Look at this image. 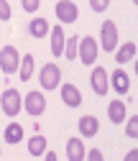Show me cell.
I'll use <instances>...</instances> for the list:
<instances>
[{
	"label": "cell",
	"mask_w": 138,
	"mask_h": 161,
	"mask_svg": "<svg viewBox=\"0 0 138 161\" xmlns=\"http://www.w3.org/2000/svg\"><path fill=\"white\" fill-rule=\"evenodd\" d=\"M77 56L82 59L85 67H95V59H97V44L92 36H85L80 38V44H77Z\"/></svg>",
	"instance_id": "1"
},
{
	"label": "cell",
	"mask_w": 138,
	"mask_h": 161,
	"mask_svg": "<svg viewBox=\"0 0 138 161\" xmlns=\"http://www.w3.org/2000/svg\"><path fill=\"white\" fill-rule=\"evenodd\" d=\"M0 105H3V113L5 115H18L21 113V108H23V97H21V92L18 90H5L3 95H0Z\"/></svg>",
	"instance_id": "2"
},
{
	"label": "cell",
	"mask_w": 138,
	"mask_h": 161,
	"mask_svg": "<svg viewBox=\"0 0 138 161\" xmlns=\"http://www.w3.org/2000/svg\"><path fill=\"white\" fill-rule=\"evenodd\" d=\"M38 82H41L44 90H54L62 85V69H59L54 62L51 64H44L41 67V74H38Z\"/></svg>",
	"instance_id": "3"
},
{
	"label": "cell",
	"mask_w": 138,
	"mask_h": 161,
	"mask_svg": "<svg viewBox=\"0 0 138 161\" xmlns=\"http://www.w3.org/2000/svg\"><path fill=\"white\" fill-rule=\"evenodd\" d=\"M18 64H21V54L15 51V46H3V51H0V69L5 74H13V72H18Z\"/></svg>",
	"instance_id": "4"
},
{
	"label": "cell",
	"mask_w": 138,
	"mask_h": 161,
	"mask_svg": "<svg viewBox=\"0 0 138 161\" xmlns=\"http://www.w3.org/2000/svg\"><path fill=\"white\" fill-rule=\"evenodd\" d=\"M100 44H102L105 51H115V46H118V26H115V21H102Z\"/></svg>",
	"instance_id": "5"
},
{
	"label": "cell",
	"mask_w": 138,
	"mask_h": 161,
	"mask_svg": "<svg viewBox=\"0 0 138 161\" xmlns=\"http://www.w3.org/2000/svg\"><path fill=\"white\" fill-rule=\"evenodd\" d=\"M54 10H56V18L62 23H74L77 18H80V8H77V3H72V0H59Z\"/></svg>",
	"instance_id": "6"
},
{
	"label": "cell",
	"mask_w": 138,
	"mask_h": 161,
	"mask_svg": "<svg viewBox=\"0 0 138 161\" xmlns=\"http://www.w3.org/2000/svg\"><path fill=\"white\" fill-rule=\"evenodd\" d=\"M90 85H92V92H95L97 97H105L108 90H110L108 72H105L102 67H95V72H92V77H90Z\"/></svg>",
	"instance_id": "7"
},
{
	"label": "cell",
	"mask_w": 138,
	"mask_h": 161,
	"mask_svg": "<svg viewBox=\"0 0 138 161\" xmlns=\"http://www.w3.org/2000/svg\"><path fill=\"white\" fill-rule=\"evenodd\" d=\"M23 103H26L23 108H26V113H28L31 118H38V115L46 110V97H44L41 92H28Z\"/></svg>",
	"instance_id": "8"
},
{
	"label": "cell",
	"mask_w": 138,
	"mask_h": 161,
	"mask_svg": "<svg viewBox=\"0 0 138 161\" xmlns=\"http://www.w3.org/2000/svg\"><path fill=\"white\" fill-rule=\"evenodd\" d=\"M62 100H64V105H69V108H80L82 105V92L77 90L74 85H62Z\"/></svg>",
	"instance_id": "9"
},
{
	"label": "cell",
	"mask_w": 138,
	"mask_h": 161,
	"mask_svg": "<svg viewBox=\"0 0 138 161\" xmlns=\"http://www.w3.org/2000/svg\"><path fill=\"white\" fill-rule=\"evenodd\" d=\"M97 130H100V120H97L95 115H82V118H80V133H82L85 138L97 136Z\"/></svg>",
	"instance_id": "10"
},
{
	"label": "cell",
	"mask_w": 138,
	"mask_h": 161,
	"mask_svg": "<svg viewBox=\"0 0 138 161\" xmlns=\"http://www.w3.org/2000/svg\"><path fill=\"white\" fill-rule=\"evenodd\" d=\"M110 87H115V92L125 95V92L130 90V77H128L123 69H115V72H113V77H110Z\"/></svg>",
	"instance_id": "11"
},
{
	"label": "cell",
	"mask_w": 138,
	"mask_h": 161,
	"mask_svg": "<svg viewBox=\"0 0 138 161\" xmlns=\"http://www.w3.org/2000/svg\"><path fill=\"white\" fill-rule=\"evenodd\" d=\"M108 118H110V123H123L125 120V103L123 100H113V103L108 105Z\"/></svg>",
	"instance_id": "12"
},
{
	"label": "cell",
	"mask_w": 138,
	"mask_h": 161,
	"mask_svg": "<svg viewBox=\"0 0 138 161\" xmlns=\"http://www.w3.org/2000/svg\"><path fill=\"white\" fill-rule=\"evenodd\" d=\"M67 158L69 161H82L85 158V143L80 138H69L67 141Z\"/></svg>",
	"instance_id": "13"
},
{
	"label": "cell",
	"mask_w": 138,
	"mask_h": 161,
	"mask_svg": "<svg viewBox=\"0 0 138 161\" xmlns=\"http://www.w3.org/2000/svg\"><path fill=\"white\" fill-rule=\"evenodd\" d=\"M49 31H51V28H49V21H46V18H33V21L28 23V33H31L33 38H44Z\"/></svg>",
	"instance_id": "14"
},
{
	"label": "cell",
	"mask_w": 138,
	"mask_h": 161,
	"mask_svg": "<svg viewBox=\"0 0 138 161\" xmlns=\"http://www.w3.org/2000/svg\"><path fill=\"white\" fill-rule=\"evenodd\" d=\"M133 59H135V41L123 44L120 49H118V54H115V62L118 64H128V62H133Z\"/></svg>",
	"instance_id": "15"
},
{
	"label": "cell",
	"mask_w": 138,
	"mask_h": 161,
	"mask_svg": "<svg viewBox=\"0 0 138 161\" xmlns=\"http://www.w3.org/2000/svg\"><path fill=\"white\" fill-rule=\"evenodd\" d=\"M51 54L54 56H62L64 54V31H62V26H54V33H51Z\"/></svg>",
	"instance_id": "16"
},
{
	"label": "cell",
	"mask_w": 138,
	"mask_h": 161,
	"mask_svg": "<svg viewBox=\"0 0 138 161\" xmlns=\"http://www.w3.org/2000/svg\"><path fill=\"white\" fill-rule=\"evenodd\" d=\"M44 151H46V138L38 133V136H31L28 138V153L31 156H44Z\"/></svg>",
	"instance_id": "17"
},
{
	"label": "cell",
	"mask_w": 138,
	"mask_h": 161,
	"mask_svg": "<svg viewBox=\"0 0 138 161\" xmlns=\"http://www.w3.org/2000/svg\"><path fill=\"white\" fill-rule=\"evenodd\" d=\"M31 74H33V54H26L21 59V64H18V77H21L23 82H28Z\"/></svg>",
	"instance_id": "18"
},
{
	"label": "cell",
	"mask_w": 138,
	"mask_h": 161,
	"mask_svg": "<svg viewBox=\"0 0 138 161\" xmlns=\"http://www.w3.org/2000/svg\"><path fill=\"white\" fill-rule=\"evenodd\" d=\"M5 141L8 143H21L23 141V125H18V123H10L8 128H5Z\"/></svg>",
	"instance_id": "19"
},
{
	"label": "cell",
	"mask_w": 138,
	"mask_h": 161,
	"mask_svg": "<svg viewBox=\"0 0 138 161\" xmlns=\"http://www.w3.org/2000/svg\"><path fill=\"white\" fill-rule=\"evenodd\" d=\"M77 44H80V38H77V36L64 38V54L62 56H67L69 62H74V59H77Z\"/></svg>",
	"instance_id": "20"
},
{
	"label": "cell",
	"mask_w": 138,
	"mask_h": 161,
	"mask_svg": "<svg viewBox=\"0 0 138 161\" xmlns=\"http://www.w3.org/2000/svg\"><path fill=\"white\" fill-rule=\"evenodd\" d=\"M125 136H128V138H138V115L128 118V125H125Z\"/></svg>",
	"instance_id": "21"
},
{
	"label": "cell",
	"mask_w": 138,
	"mask_h": 161,
	"mask_svg": "<svg viewBox=\"0 0 138 161\" xmlns=\"http://www.w3.org/2000/svg\"><path fill=\"white\" fill-rule=\"evenodd\" d=\"M108 5H110V0H90V8H92L95 13H102V10H108Z\"/></svg>",
	"instance_id": "22"
},
{
	"label": "cell",
	"mask_w": 138,
	"mask_h": 161,
	"mask_svg": "<svg viewBox=\"0 0 138 161\" xmlns=\"http://www.w3.org/2000/svg\"><path fill=\"white\" fill-rule=\"evenodd\" d=\"M0 21H10V5L5 0H0Z\"/></svg>",
	"instance_id": "23"
},
{
	"label": "cell",
	"mask_w": 138,
	"mask_h": 161,
	"mask_svg": "<svg viewBox=\"0 0 138 161\" xmlns=\"http://www.w3.org/2000/svg\"><path fill=\"white\" fill-rule=\"evenodd\" d=\"M38 5H41L38 0H23V10H26V13H33V10H38Z\"/></svg>",
	"instance_id": "24"
},
{
	"label": "cell",
	"mask_w": 138,
	"mask_h": 161,
	"mask_svg": "<svg viewBox=\"0 0 138 161\" xmlns=\"http://www.w3.org/2000/svg\"><path fill=\"white\" fill-rule=\"evenodd\" d=\"M85 158H90V161H102V151H97V148H92L90 153H85Z\"/></svg>",
	"instance_id": "25"
},
{
	"label": "cell",
	"mask_w": 138,
	"mask_h": 161,
	"mask_svg": "<svg viewBox=\"0 0 138 161\" xmlns=\"http://www.w3.org/2000/svg\"><path fill=\"white\" fill-rule=\"evenodd\" d=\"M44 156H46V161H56V153L54 151H44Z\"/></svg>",
	"instance_id": "26"
},
{
	"label": "cell",
	"mask_w": 138,
	"mask_h": 161,
	"mask_svg": "<svg viewBox=\"0 0 138 161\" xmlns=\"http://www.w3.org/2000/svg\"><path fill=\"white\" fill-rule=\"evenodd\" d=\"M133 3H138V0H133Z\"/></svg>",
	"instance_id": "27"
}]
</instances>
